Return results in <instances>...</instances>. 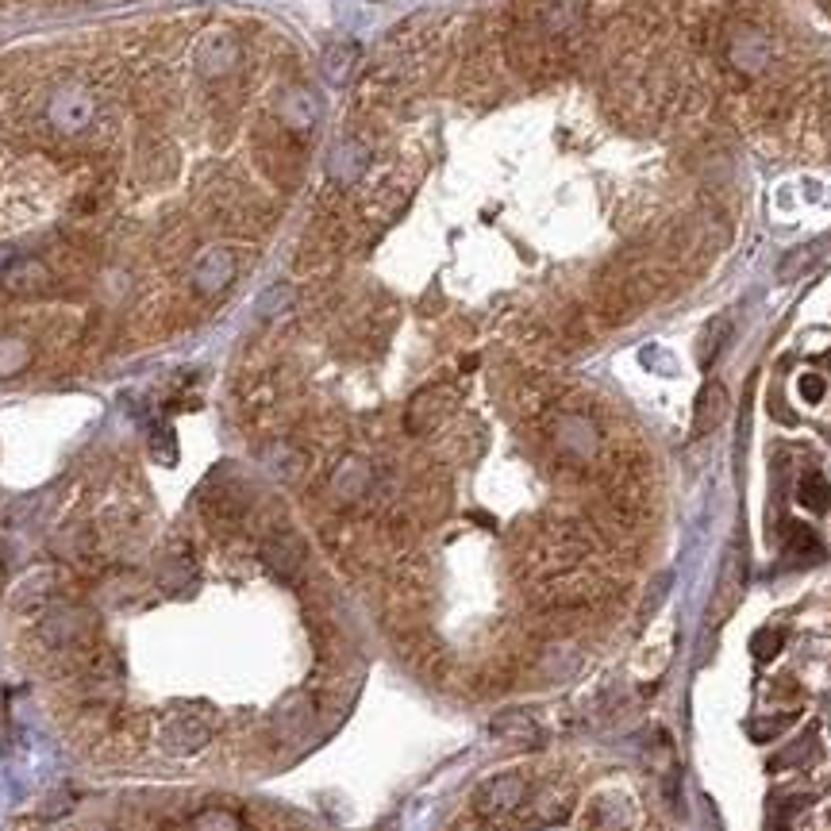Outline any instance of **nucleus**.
<instances>
[{"label": "nucleus", "instance_id": "obj_1", "mask_svg": "<svg viewBox=\"0 0 831 831\" xmlns=\"http://www.w3.org/2000/svg\"><path fill=\"white\" fill-rule=\"evenodd\" d=\"M254 162L262 166V174H270L277 185H293L301 177V147L277 131V127H258L254 131Z\"/></svg>", "mask_w": 831, "mask_h": 831}, {"label": "nucleus", "instance_id": "obj_2", "mask_svg": "<svg viewBox=\"0 0 831 831\" xmlns=\"http://www.w3.org/2000/svg\"><path fill=\"white\" fill-rule=\"evenodd\" d=\"M528 801V778L524 774H493L481 781L474 793V812L481 820H508L512 812H520Z\"/></svg>", "mask_w": 831, "mask_h": 831}, {"label": "nucleus", "instance_id": "obj_3", "mask_svg": "<svg viewBox=\"0 0 831 831\" xmlns=\"http://www.w3.org/2000/svg\"><path fill=\"white\" fill-rule=\"evenodd\" d=\"M728 62L747 77H758L774 62V39L758 24H735L728 31Z\"/></svg>", "mask_w": 831, "mask_h": 831}, {"label": "nucleus", "instance_id": "obj_4", "mask_svg": "<svg viewBox=\"0 0 831 831\" xmlns=\"http://www.w3.org/2000/svg\"><path fill=\"white\" fill-rule=\"evenodd\" d=\"M208 739H212V728H208V720L201 712H174V716H166V724L158 731L162 751L177 758L201 755L208 747Z\"/></svg>", "mask_w": 831, "mask_h": 831}, {"label": "nucleus", "instance_id": "obj_5", "mask_svg": "<svg viewBox=\"0 0 831 831\" xmlns=\"http://www.w3.org/2000/svg\"><path fill=\"white\" fill-rule=\"evenodd\" d=\"M262 562L266 570L281 581H297L304 574V562H308V547L297 531H274L266 543H262Z\"/></svg>", "mask_w": 831, "mask_h": 831}, {"label": "nucleus", "instance_id": "obj_6", "mask_svg": "<svg viewBox=\"0 0 831 831\" xmlns=\"http://www.w3.org/2000/svg\"><path fill=\"white\" fill-rule=\"evenodd\" d=\"M0 289L12 297H47L54 289V270L39 258H16L0 274Z\"/></svg>", "mask_w": 831, "mask_h": 831}, {"label": "nucleus", "instance_id": "obj_7", "mask_svg": "<svg viewBox=\"0 0 831 831\" xmlns=\"http://www.w3.org/2000/svg\"><path fill=\"white\" fill-rule=\"evenodd\" d=\"M743 597V551L739 543L728 551L724 558V570H720V581H716V597H712V608H708V624H724L735 605Z\"/></svg>", "mask_w": 831, "mask_h": 831}, {"label": "nucleus", "instance_id": "obj_8", "mask_svg": "<svg viewBox=\"0 0 831 831\" xmlns=\"http://www.w3.org/2000/svg\"><path fill=\"white\" fill-rule=\"evenodd\" d=\"M231 277H235V254L227 251V247H216V251H208L197 262L193 285H197L201 297H216V293H224L227 285H231Z\"/></svg>", "mask_w": 831, "mask_h": 831}, {"label": "nucleus", "instance_id": "obj_9", "mask_svg": "<svg viewBox=\"0 0 831 831\" xmlns=\"http://www.w3.org/2000/svg\"><path fill=\"white\" fill-rule=\"evenodd\" d=\"M158 585L166 593H189L197 585V558H193V551L185 543H174L166 551L162 566H158Z\"/></svg>", "mask_w": 831, "mask_h": 831}, {"label": "nucleus", "instance_id": "obj_10", "mask_svg": "<svg viewBox=\"0 0 831 831\" xmlns=\"http://www.w3.org/2000/svg\"><path fill=\"white\" fill-rule=\"evenodd\" d=\"M447 404H451V393H447V389H424V393H416L412 404H408V412H404V424H408V431H416V435H420V431L435 428V424L443 420Z\"/></svg>", "mask_w": 831, "mask_h": 831}, {"label": "nucleus", "instance_id": "obj_11", "mask_svg": "<svg viewBox=\"0 0 831 831\" xmlns=\"http://www.w3.org/2000/svg\"><path fill=\"white\" fill-rule=\"evenodd\" d=\"M370 481H374V474H370V466L362 458H343L335 466V474H331V493L343 504H351L370 489Z\"/></svg>", "mask_w": 831, "mask_h": 831}, {"label": "nucleus", "instance_id": "obj_12", "mask_svg": "<svg viewBox=\"0 0 831 831\" xmlns=\"http://www.w3.org/2000/svg\"><path fill=\"white\" fill-rule=\"evenodd\" d=\"M724 412H728V393H724V385H720V381H705L701 393H697L693 431H697V435H708V431L724 420Z\"/></svg>", "mask_w": 831, "mask_h": 831}, {"label": "nucleus", "instance_id": "obj_13", "mask_svg": "<svg viewBox=\"0 0 831 831\" xmlns=\"http://www.w3.org/2000/svg\"><path fill=\"white\" fill-rule=\"evenodd\" d=\"M785 554L797 558V562H820L824 558V543L816 539V531L808 528V524L789 520L785 524Z\"/></svg>", "mask_w": 831, "mask_h": 831}, {"label": "nucleus", "instance_id": "obj_14", "mask_svg": "<svg viewBox=\"0 0 831 831\" xmlns=\"http://www.w3.org/2000/svg\"><path fill=\"white\" fill-rule=\"evenodd\" d=\"M489 731H493L497 739H516V743H535V739H539V728H535V720H531L528 712H501V716L489 724Z\"/></svg>", "mask_w": 831, "mask_h": 831}, {"label": "nucleus", "instance_id": "obj_15", "mask_svg": "<svg viewBox=\"0 0 831 831\" xmlns=\"http://www.w3.org/2000/svg\"><path fill=\"white\" fill-rule=\"evenodd\" d=\"M797 501L805 504L808 512H816V516H824L831 508V485L824 474H816V470H808L805 478H801V485H797Z\"/></svg>", "mask_w": 831, "mask_h": 831}, {"label": "nucleus", "instance_id": "obj_16", "mask_svg": "<svg viewBox=\"0 0 831 831\" xmlns=\"http://www.w3.org/2000/svg\"><path fill=\"white\" fill-rule=\"evenodd\" d=\"M308 720H312V705H308V697H301V693L285 697V705L274 712V724L281 735H297Z\"/></svg>", "mask_w": 831, "mask_h": 831}, {"label": "nucleus", "instance_id": "obj_17", "mask_svg": "<svg viewBox=\"0 0 831 831\" xmlns=\"http://www.w3.org/2000/svg\"><path fill=\"white\" fill-rule=\"evenodd\" d=\"M185 831H243V824H239V816L227 812V808H204V812H197V816L189 820V828Z\"/></svg>", "mask_w": 831, "mask_h": 831}, {"label": "nucleus", "instance_id": "obj_18", "mask_svg": "<svg viewBox=\"0 0 831 831\" xmlns=\"http://www.w3.org/2000/svg\"><path fill=\"white\" fill-rule=\"evenodd\" d=\"M77 635H81V616L74 608H58L51 616V624H47V639L51 643H70Z\"/></svg>", "mask_w": 831, "mask_h": 831}, {"label": "nucleus", "instance_id": "obj_19", "mask_svg": "<svg viewBox=\"0 0 831 831\" xmlns=\"http://www.w3.org/2000/svg\"><path fill=\"white\" fill-rule=\"evenodd\" d=\"M27 366V347L20 339H0V378L16 374Z\"/></svg>", "mask_w": 831, "mask_h": 831}, {"label": "nucleus", "instance_id": "obj_20", "mask_svg": "<svg viewBox=\"0 0 831 831\" xmlns=\"http://www.w3.org/2000/svg\"><path fill=\"white\" fill-rule=\"evenodd\" d=\"M785 647V635L774 628H762L751 635V651H755L758 662H770V658H778V651Z\"/></svg>", "mask_w": 831, "mask_h": 831}, {"label": "nucleus", "instance_id": "obj_21", "mask_svg": "<svg viewBox=\"0 0 831 831\" xmlns=\"http://www.w3.org/2000/svg\"><path fill=\"white\" fill-rule=\"evenodd\" d=\"M724 335H728V320H716V324H708L705 328L701 351H697L701 366H712V362H716V354H720V347H724Z\"/></svg>", "mask_w": 831, "mask_h": 831}, {"label": "nucleus", "instance_id": "obj_22", "mask_svg": "<svg viewBox=\"0 0 831 831\" xmlns=\"http://www.w3.org/2000/svg\"><path fill=\"white\" fill-rule=\"evenodd\" d=\"M812 751H816V735L808 731L805 739H797V747H789L785 755H778L774 762H770V770H785V766H801V762H808V758H812Z\"/></svg>", "mask_w": 831, "mask_h": 831}, {"label": "nucleus", "instance_id": "obj_23", "mask_svg": "<svg viewBox=\"0 0 831 831\" xmlns=\"http://www.w3.org/2000/svg\"><path fill=\"white\" fill-rule=\"evenodd\" d=\"M151 454L158 462H174L177 458V435L170 428H154L151 431Z\"/></svg>", "mask_w": 831, "mask_h": 831}, {"label": "nucleus", "instance_id": "obj_24", "mask_svg": "<svg viewBox=\"0 0 831 831\" xmlns=\"http://www.w3.org/2000/svg\"><path fill=\"white\" fill-rule=\"evenodd\" d=\"M789 720H793V716H781V720H751L747 731H751V739H755V743H766V739H774V735H778Z\"/></svg>", "mask_w": 831, "mask_h": 831}, {"label": "nucleus", "instance_id": "obj_25", "mask_svg": "<svg viewBox=\"0 0 831 831\" xmlns=\"http://www.w3.org/2000/svg\"><path fill=\"white\" fill-rule=\"evenodd\" d=\"M797 389H801V397H805L808 404H820L824 401V378L820 374H801V381H797Z\"/></svg>", "mask_w": 831, "mask_h": 831}, {"label": "nucleus", "instance_id": "obj_26", "mask_svg": "<svg viewBox=\"0 0 831 831\" xmlns=\"http://www.w3.org/2000/svg\"><path fill=\"white\" fill-rule=\"evenodd\" d=\"M104 831H112V828H104Z\"/></svg>", "mask_w": 831, "mask_h": 831}]
</instances>
